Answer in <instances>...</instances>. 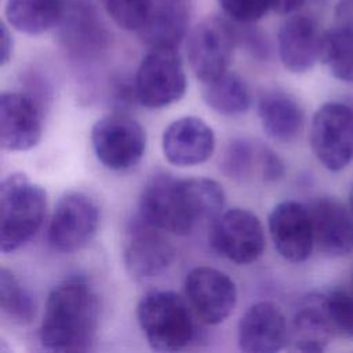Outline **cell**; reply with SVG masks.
Here are the masks:
<instances>
[{
	"label": "cell",
	"mask_w": 353,
	"mask_h": 353,
	"mask_svg": "<svg viewBox=\"0 0 353 353\" xmlns=\"http://www.w3.org/2000/svg\"><path fill=\"white\" fill-rule=\"evenodd\" d=\"M223 204V189L214 179H181L161 172L153 175L141 192L139 218L150 228L183 236L212 222Z\"/></svg>",
	"instance_id": "1"
},
{
	"label": "cell",
	"mask_w": 353,
	"mask_h": 353,
	"mask_svg": "<svg viewBox=\"0 0 353 353\" xmlns=\"http://www.w3.org/2000/svg\"><path fill=\"white\" fill-rule=\"evenodd\" d=\"M98 321L99 302L94 288L81 277H70L48 294L39 338L52 352H87L94 342Z\"/></svg>",
	"instance_id": "2"
},
{
	"label": "cell",
	"mask_w": 353,
	"mask_h": 353,
	"mask_svg": "<svg viewBox=\"0 0 353 353\" xmlns=\"http://www.w3.org/2000/svg\"><path fill=\"white\" fill-rule=\"evenodd\" d=\"M47 207L46 190L25 174L14 172L0 183V250L14 252L40 229Z\"/></svg>",
	"instance_id": "3"
},
{
	"label": "cell",
	"mask_w": 353,
	"mask_h": 353,
	"mask_svg": "<svg viewBox=\"0 0 353 353\" xmlns=\"http://www.w3.org/2000/svg\"><path fill=\"white\" fill-rule=\"evenodd\" d=\"M193 310L172 291L145 294L137 306L139 327L153 350L176 352L189 345L194 334Z\"/></svg>",
	"instance_id": "4"
},
{
	"label": "cell",
	"mask_w": 353,
	"mask_h": 353,
	"mask_svg": "<svg viewBox=\"0 0 353 353\" xmlns=\"http://www.w3.org/2000/svg\"><path fill=\"white\" fill-rule=\"evenodd\" d=\"M134 91L146 108L178 102L186 91V74L176 48H150L138 66Z\"/></svg>",
	"instance_id": "5"
},
{
	"label": "cell",
	"mask_w": 353,
	"mask_h": 353,
	"mask_svg": "<svg viewBox=\"0 0 353 353\" xmlns=\"http://www.w3.org/2000/svg\"><path fill=\"white\" fill-rule=\"evenodd\" d=\"M91 143L97 159L109 170L124 171L135 167L145 153L143 127L130 116L108 114L91 128Z\"/></svg>",
	"instance_id": "6"
},
{
	"label": "cell",
	"mask_w": 353,
	"mask_h": 353,
	"mask_svg": "<svg viewBox=\"0 0 353 353\" xmlns=\"http://www.w3.org/2000/svg\"><path fill=\"white\" fill-rule=\"evenodd\" d=\"M310 145L327 170H343L353 157V109L341 102L324 103L313 116Z\"/></svg>",
	"instance_id": "7"
},
{
	"label": "cell",
	"mask_w": 353,
	"mask_h": 353,
	"mask_svg": "<svg viewBox=\"0 0 353 353\" xmlns=\"http://www.w3.org/2000/svg\"><path fill=\"white\" fill-rule=\"evenodd\" d=\"M211 247L237 265L255 262L265 250V234L259 218L248 210L232 208L211 223Z\"/></svg>",
	"instance_id": "8"
},
{
	"label": "cell",
	"mask_w": 353,
	"mask_h": 353,
	"mask_svg": "<svg viewBox=\"0 0 353 353\" xmlns=\"http://www.w3.org/2000/svg\"><path fill=\"white\" fill-rule=\"evenodd\" d=\"M98 225L99 208L95 201L81 192H69L52 212L48 243L59 252L79 251L94 239Z\"/></svg>",
	"instance_id": "9"
},
{
	"label": "cell",
	"mask_w": 353,
	"mask_h": 353,
	"mask_svg": "<svg viewBox=\"0 0 353 353\" xmlns=\"http://www.w3.org/2000/svg\"><path fill=\"white\" fill-rule=\"evenodd\" d=\"M236 34L230 26L215 17L197 23L188 37V59L194 76L204 84L228 72Z\"/></svg>",
	"instance_id": "10"
},
{
	"label": "cell",
	"mask_w": 353,
	"mask_h": 353,
	"mask_svg": "<svg viewBox=\"0 0 353 353\" xmlns=\"http://www.w3.org/2000/svg\"><path fill=\"white\" fill-rule=\"evenodd\" d=\"M183 290L194 316L210 325L226 320L237 302L234 281L210 266L193 268L185 277Z\"/></svg>",
	"instance_id": "11"
},
{
	"label": "cell",
	"mask_w": 353,
	"mask_h": 353,
	"mask_svg": "<svg viewBox=\"0 0 353 353\" xmlns=\"http://www.w3.org/2000/svg\"><path fill=\"white\" fill-rule=\"evenodd\" d=\"M269 233L277 252L292 263L306 261L314 247L309 208L292 200L279 203L268 218Z\"/></svg>",
	"instance_id": "12"
},
{
	"label": "cell",
	"mask_w": 353,
	"mask_h": 353,
	"mask_svg": "<svg viewBox=\"0 0 353 353\" xmlns=\"http://www.w3.org/2000/svg\"><path fill=\"white\" fill-rule=\"evenodd\" d=\"M41 139V114L36 102L21 92L0 95V145L10 152L34 148Z\"/></svg>",
	"instance_id": "13"
},
{
	"label": "cell",
	"mask_w": 353,
	"mask_h": 353,
	"mask_svg": "<svg viewBox=\"0 0 353 353\" xmlns=\"http://www.w3.org/2000/svg\"><path fill=\"white\" fill-rule=\"evenodd\" d=\"M161 148L168 163L192 167L211 157L215 149V135L204 120L186 116L176 119L164 130Z\"/></svg>",
	"instance_id": "14"
},
{
	"label": "cell",
	"mask_w": 353,
	"mask_h": 353,
	"mask_svg": "<svg viewBox=\"0 0 353 353\" xmlns=\"http://www.w3.org/2000/svg\"><path fill=\"white\" fill-rule=\"evenodd\" d=\"M287 339L285 317L273 302L254 303L239 321L237 342L244 353H273L280 350Z\"/></svg>",
	"instance_id": "15"
},
{
	"label": "cell",
	"mask_w": 353,
	"mask_h": 353,
	"mask_svg": "<svg viewBox=\"0 0 353 353\" xmlns=\"http://www.w3.org/2000/svg\"><path fill=\"white\" fill-rule=\"evenodd\" d=\"M323 34L317 21L309 15L295 14L284 21L277 34L281 63L292 73L310 70L321 55Z\"/></svg>",
	"instance_id": "16"
},
{
	"label": "cell",
	"mask_w": 353,
	"mask_h": 353,
	"mask_svg": "<svg viewBox=\"0 0 353 353\" xmlns=\"http://www.w3.org/2000/svg\"><path fill=\"white\" fill-rule=\"evenodd\" d=\"M314 245L332 256H343L353 251V215L339 201L321 197L309 204Z\"/></svg>",
	"instance_id": "17"
},
{
	"label": "cell",
	"mask_w": 353,
	"mask_h": 353,
	"mask_svg": "<svg viewBox=\"0 0 353 353\" xmlns=\"http://www.w3.org/2000/svg\"><path fill=\"white\" fill-rule=\"evenodd\" d=\"M157 229L145 223L135 228L124 247L123 261L127 272L135 279H150L161 274L174 259L172 245Z\"/></svg>",
	"instance_id": "18"
},
{
	"label": "cell",
	"mask_w": 353,
	"mask_h": 353,
	"mask_svg": "<svg viewBox=\"0 0 353 353\" xmlns=\"http://www.w3.org/2000/svg\"><path fill=\"white\" fill-rule=\"evenodd\" d=\"M338 23L324 32L320 59L338 80L353 83V0H341Z\"/></svg>",
	"instance_id": "19"
},
{
	"label": "cell",
	"mask_w": 353,
	"mask_h": 353,
	"mask_svg": "<svg viewBox=\"0 0 353 353\" xmlns=\"http://www.w3.org/2000/svg\"><path fill=\"white\" fill-rule=\"evenodd\" d=\"M188 17V10L181 0L153 1L138 34L150 48H176L186 34Z\"/></svg>",
	"instance_id": "20"
},
{
	"label": "cell",
	"mask_w": 353,
	"mask_h": 353,
	"mask_svg": "<svg viewBox=\"0 0 353 353\" xmlns=\"http://www.w3.org/2000/svg\"><path fill=\"white\" fill-rule=\"evenodd\" d=\"M258 114L265 132L280 142L294 141L303 127L301 105L281 90H269L259 97Z\"/></svg>",
	"instance_id": "21"
},
{
	"label": "cell",
	"mask_w": 353,
	"mask_h": 353,
	"mask_svg": "<svg viewBox=\"0 0 353 353\" xmlns=\"http://www.w3.org/2000/svg\"><path fill=\"white\" fill-rule=\"evenodd\" d=\"M334 334L324 306V295L306 296L292 320L294 349L310 353L323 352Z\"/></svg>",
	"instance_id": "22"
},
{
	"label": "cell",
	"mask_w": 353,
	"mask_h": 353,
	"mask_svg": "<svg viewBox=\"0 0 353 353\" xmlns=\"http://www.w3.org/2000/svg\"><path fill=\"white\" fill-rule=\"evenodd\" d=\"M66 4L68 0H7L6 22L25 34H41L59 25Z\"/></svg>",
	"instance_id": "23"
},
{
	"label": "cell",
	"mask_w": 353,
	"mask_h": 353,
	"mask_svg": "<svg viewBox=\"0 0 353 353\" xmlns=\"http://www.w3.org/2000/svg\"><path fill=\"white\" fill-rule=\"evenodd\" d=\"M65 44L73 51H90L101 47L105 30L90 4L80 0H68L65 14L59 22Z\"/></svg>",
	"instance_id": "24"
},
{
	"label": "cell",
	"mask_w": 353,
	"mask_h": 353,
	"mask_svg": "<svg viewBox=\"0 0 353 353\" xmlns=\"http://www.w3.org/2000/svg\"><path fill=\"white\" fill-rule=\"evenodd\" d=\"M201 97L211 109L226 116L245 113L251 105L247 83L241 76L229 70L218 79L204 83Z\"/></svg>",
	"instance_id": "25"
},
{
	"label": "cell",
	"mask_w": 353,
	"mask_h": 353,
	"mask_svg": "<svg viewBox=\"0 0 353 353\" xmlns=\"http://www.w3.org/2000/svg\"><path fill=\"white\" fill-rule=\"evenodd\" d=\"M0 310L15 324H29L36 316V301L18 277L8 269H0Z\"/></svg>",
	"instance_id": "26"
},
{
	"label": "cell",
	"mask_w": 353,
	"mask_h": 353,
	"mask_svg": "<svg viewBox=\"0 0 353 353\" xmlns=\"http://www.w3.org/2000/svg\"><path fill=\"white\" fill-rule=\"evenodd\" d=\"M101 4L119 28L138 32L152 10L153 0H101Z\"/></svg>",
	"instance_id": "27"
},
{
	"label": "cell",
	"mask_w": 353,
	"mask_h": 353,
	"mask_svg": "<svg viewBox=\"0 0 353 353\" xmlns=\"http://www.w3.org/2000/svg\"><path fill=\"white\" fill-rule=\"evenodd\" d=\"M256 153L258 149L252 148L250 142L244 139L232 141L221 160L222 172L226 176L239 181L247 178L254 168Z\"/></svg>",
	"instance_id": "28"
},
{
	"label": "cell",
	"mask_w": 353,
	"mask_h": 353,
	"mask_svg": "<svg viewBox=\"0 0 353 353\" xmlns=\"http://www.w3.org/2000/svg\"><path fill=\"white\" fill-rule=\"evenodd\" d=\"M324 306L334 332L353 336V294L335 290L324 295Z\"/></svg>",
	"instance_id": "29"
},
{
	"label": "cell",
	"mask_w": 353,
	"mask_h": 353,
	"mask_svg": "<svg viewBox=\"0 0 353 353\" xmlns=\"http://www.w3.org/2000/svg\"><path fill=\"white\" fill-rule=\"evenodd\" d=\"M223 12L240 23H251L273 10V0H218Z\"/></svg>",
	"instance_id": "30"
},
{
	"label": "cell",
	"mask_w": 353,
	"mask_h": 353,
	"mask_svg": "<svg viewBox=\"0 0 353 353\" xmlns=\"http://www.w3.org/2000/svg\"><path fill=\"white\" fill-rule=\"evenodd\" d=\"M256 161L265 181H276L283 176L284 163L270 148L259 146L256 153Z\"/></svg>",
	"instance_id": "31"
},
{
	"label": "cell",
	"mask_w": 353,
	"mask_h": 353,
	"mask_svg": "<svg viewBox=\"0 0 353 353\" xmlns=\"http://www.w3.org/2000/svg\"><path fill=\"white\" fill-rule=\"evenodd\" d=\"M14 48V40L11 36V32L8 30V23L1 22V32H0V63L6 65L12 55Z\"/></svg>",
	"instance_id": "32"
},
{
	"label": "cell",
	"mask_w": 353,
	"mask_h": 353,
	"mask_svg": "<svg viewBox=\"0 0 353 353\" xmlns=\"http://www.w3.org/2000/svg\"><path fill=\"white\" fill-rule=\"evenodd\" d=\"M305 0H273V11L279 14H291L296 11Z\"/></svg>",
	"instance_id": "33"
},
{
	"label": "cell",
	"mask_w": 353,
	"mask_h": 353,
	"mask_svg": "<svg viewBox=\"0 0 353 353\" xmlns=\"http://www.w3.org/2000/svg\"><path fill=\"white\" fill-rule=\"evenodd\" d=\"M349 210H350V212L353 215V189H352L350 196H349Z\"/></svg>",
	"instance_id": "34"
}]
</instances>
